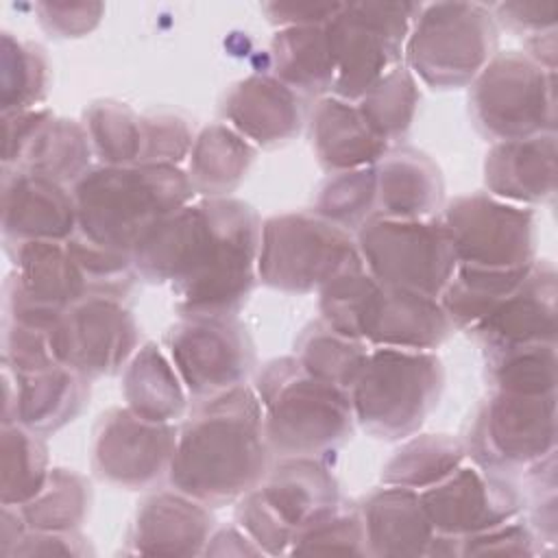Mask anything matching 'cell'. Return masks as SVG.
<instances>
[{
  "instance_id": "cell-1",
  "label": "cell",
  "mask_w": 558,
  "mask_h": 558,
  "mask_svg": "<svg viewBox=\"0 0 558 558\" xmlns=\"http://www.w3.org/2000/svg\"><path fill=\"white\" fill-rule=\"evenodd\" d=\"M259 231L257 211L240 198L192 201L144 233L133 268L170 286L181 316H235L257 281Z\"/></svg>"
},
{
  "instance_id": "cell-2",
  "label": "cell",
  "mask_w": 558,
  "mask_h": 558,
  "mask_svg": "<svg viewBox=\"0 0 558 558\" xmlns=\"http://www.w3.org/2000/svg\"><path fill=\"white\" fill-rule=\"evenodd\" d=\"M270 469L262 403L240 384L203 399L177 436L170 486L205 506H225L255 490Z\"/></svg>"
},
{
  "instance_id": "cell-3",
  "label": "cell",
  "mask_w": 558,
  "mask_h": 558,
  "mask_svg": "<svg viewBox=\"0 0 558 558\" xmlns=\"http://www.w3.org/2000/svg\"><path fill=\"white\" fill-rule=\"evenodd\" d=\"M78 235L129 253L161 218L192 203L194 187L181 166H94L72 185Z\"/></svg>"
},
{
  "instance_id": "cell-4",
  "label": "cell",
  "mask_w": 558,
  "mask_h": 558,
  "mask_svg": "<svg viewBox=\"0 0 558 558\" xmlns=\"http://www.w3.org/2000/svg\"><path fill=\"white\" fill-rule=\"evenodd\" d=\"M318 312L327 327L368 347L434 351L453 331L438 299L384 286L364 266L329 281Z\"/></svg>"
},
{
  "instance_id": "cell-5",
  "label": "cell",
  "mask_w": 558,
  "mask_h": 558,
  "mask_svg": "<svg viewBox=\"0 0 558 558\" xmlns=\"http://www.w3.org/2000/svg\"><path fill=\"white\" fill-rule=\"evenodd\" d=\"M253 388L270 453L323 458L351 438L349 392L305 373L294 355L270 360Z\"/></svg>"
},
{
  "instance_id": "cell-6",
  "label": "cell",
  "mask_w": 558,
  "mask_h": 558,
  "mask_svg": "<svg viewBox=\"0 0 558 558\" xmlns=\"http://www.w3.org/2000/svg\"><path fill=\"white\" fill-rule=\"evenodd\" d=\"M445 368L434 351L371 347L349 390L355 423L375 438L405 440L438 405Z\"/></svg>"
},
{
  "instance_id": "cell-7",
  "label": "cell",
  "mask_w": 558,
  "mask_h": 558,
  "mask_svg": "<svg viewBox=\"0 0 558 558\" xmlns=\"http://www.w3.org/2000/svg\"><path fill=\"white\" fill-rule=\"evenodd\" d=\"M497 54V22L480 2L421 4L403 50L410 72L434 89L471 85Z\"/></svg>"
},
{
  "instance_id": "cell-8",
  "label": "cell",
  "mask_w": 558,
  "mask_h": 558,
  "mask_svg": "<svg viewBox=\"0 0 558 558\" xmlns=\"http://www.w3.org/2000/svg\"><path fill=\"white\" fill-rule=\"evenodd\" d=\"M355 266L362 259L351 233L316 214H279L262 222L257 279L272 290L318 292Z\"/></svg>"
},
{
  "instance_id": "cell-9",
  "label": "cell",
  "mask_w": 558,
  "mask_h": 558,
  "mask_svg": "<svg viewBox=\"0 0 558 558\" xmlns=\"http://www.w3.org/2000/svg\"><path fill=\"white\" fill-rule=\"evenodd\" d=\"M418 2H342L327 22L336 59L331 96L357 102L379 78L403 63Z\"/></svg>"
},
{
  "instance_id": "cell-10",
  "label": "cell",
  "mask_w": 558,
  "mask_h": 558,
  "mask_svg": "<svg viewBox=\"0 0 558 558\" xmlns=\"http://www.w3.org/2000/svg\"><path fill=\"white\" fill-rule=\"evenodd\" d=\"M471 118L495 142L556 133V72L525 52H497L471 83Z\"/></svg>"
},
{
  "instance_id": "cell-11",
  "label": "cell",
  "mask_w": 558,
  "mask_h": 558,
  "mask_svg": "<svg viewBox=\"0 0 558 558\" xmlns=\"http://www.w3.org/2000/svg\"><path fill=\"white\" fill-rule=\"evenodd\" d=\"M355 246L366 272L379 283L434 299L458 266L440 218L371 216L355 231Z\"/></svg>"
},
{
  "instance_id": "cell-12",
  "label": "cell",
  "mask_w": 558,
  "mask_h": 558,
  "mask_svg": "<svg viewBox=\"0 0 558 558\" xmlns=\"http://www.w3.org/2000/svg\"><path fill=\"white\" fill-rule=\"evenodd\" d=\"M464 447L488 471L527 469L556 451V395L493 390L480 405Z\"/></svg>"
},
{
  "instance_id": "cell-13",
  "label": "cell",
  "mask_w": 558,
  "mask_h": 558,
  "mask_svg": "<svg viewBox=\"0 0 558 558\" xmlns=\"http://www.w3.org/2000/svg\"><path fill=\"white\" fill-rule=\"evenodd\" d=\"M440 222L458 264L477 268H523L534 262L536 225L530 207L488 192L453 198Z\"/></svg>"
},
{
  "instance_id": "cell-14",
  "label": "cell",
  "mask_w": 558,
  "mask_h": 558,
  "mask_svg": "<svg viewBox=\"0 0 558 558\" xmlns=\"http://www.w3.org/2000/svg\"><path fill=\"white\" fill-rule=\"evenodd\" d=\"M168 357L187 395L203 401L246 381L255 351L233 316H183L166 333Z\"/></svg>"
},
{
  "instance_id": "cell-15",
  "label": "cell",
  "mask_w": 558,
  "mask_h": 558,
  "mask_svg": "<svg viewBox=\"0 0 558 558\" xmlns=\"http://www.w3.org/2000/svg\"><path fill=\"white\" fill-rule=\"evenodd\" d=\"M137 342L133 314L111 294L83 296L50 329L54 360L87 379L118 373L137 351Z\"/></svg>"
},
{
  "instance_id": "cell-16",
  "label": "cell",
  "mask_w": 558,
  "mask_h": 558,
  "mask_svg": "<svg viewBox=\"0 0 558 558\" xmlns=\"http://www.w3.org/2000/svg\"><path fill=\"white\" fill-rule=\"evenodd\" d=\"M179 429L146 421L133 410H107L94 429L92 469L113 486L140 490L168 475Z\"/></svg>"
},
{
  "instance_id": "cell-17",
  "label": "cell",
  "mask_w": 558,
  "mask_h": 558,
  "mask_svg": "<svg viewBox=\"0 0 558 558\" xmlns=\"http://www.w3.org/2000/svg\"><path fill=\"white\" fill-rule=\"evenodd\" d=\"M436 534L464 538L497 527L521 512V495L497 471L462 462L418 493Z\"/></svg>"
},
{
  "instance_id": "cell-18",
  "label": "cell",
  "mask_w": 558,
  "mask_h": 558,
  "mask_svg": "<svg viewBox=\"0 0 558 558\" xmlns=\"http://www.w3.org/2000/svg\"><path fill=\"white\" fill-rule=\"evenodd\" d=\"M556 299L558 275L554 264L534 259L525 279L471 333L488 353L523 344H556Z\"/></svg>"
},
{
  "instance_id": "cell-19",
  "label": "cell",
  "mask_w": 558,
  "mask_h": 558,
  "mask_svg": "<svg viewBox=\"0 0 558 558\" xmlns=\"http://www.w3.org/2000/svg\"><path fill=\"white\" fill-rule=\"evenodd\" d=\"M78 231L76 203L65 185L4 168L2 174V233L13 242H68Z\"/></svg>"
},
{
  "instance_id": "cell-20",
  "label": "cell",
  "mask_w": 558,
  "mask_h": 558,
  "mask_svg": "<svg viewBox=\"0 0 558 558\" xmlns=\"http://www.w3.org/2000/svg\"><path fill=\"white\" fill-rule=\"evenodd\" d=\"M7 251L13 259V272L4 283V299L59 316L92 294L65 242H13L7 244Z\"/></svg>"
},
{
  "instance_id": "cell-21",
  "label": "cell",
  "mask_w": 558,
  "mask_h": 558,
  "mask_svg": "<svg viewBox=\"0 0 558 558\" xmlns=\"http://www.w3.org/2000/svg\"><path fill=\"white\" fill-rule=\"evenodd\" d=\"M4 421L20 423L26 429L46 436L78 416L89 388L87 377L68 366L54 364L50 368L13 375L4 366Z\"/></svg>"
},
{
  "instance_id": "cell-22",
  "label": "cell",
  "mask_w": 558,
  "mask_h": 558,
  "mask_svg": "<svg viewBox=\"0 0 558 558\" xmlns=\"http://www.w3.org/2000/svg\"><path fill=\"white\" fill-rule=\"evenodd\" d=\"M222 118L248 144L277 146L301 131V96L272 74H251L225 94Z\"/></svg>"
},
{
  "instance_id": "cell-23",
  "label": "cell",
  "mask_w": 558,
  "mask_h": 558,
  "mask_svg": "<svg viewBox=\"0 0 558 558\" xmlns=\"http://www.w3.org/2000/svg\"><path fill=\"white\" fill-rule=\"evenodd\" d=\"M211 532L209 506L172 488L157 490L142 501L129 543L144 556H198Z\"/></svg>"
},
{
  "instance_id": "cell-24",
  "label": "cell",
  "mask_w": 558,
  "mask_h": 558,
  "mask_svg": "<svg viewBox=\"0 0 558 558\" xmlns=\"http://www.w3.org/2000/svg\"><path fill=\"white\" fill-rule=\"evenodd\" d=\"M556 133L495 142L484 159L488 194L521 207L547 203L556 194Z\"/></svg>"
},
{
  "instance_id": "cell-25",
  "label": "cell",
  "mask_w": 558,
  "mask_h": 558,
  "mask_svg": "<svg viewBox=\"0 0 558 558\" xmlns=\"http://www.w3.org/2000/svg\"><path fill=\"white\" fill-rule=\"evenodd\" d=\"M257 490L294 536L340 508L338 482L323 458H279Z\"/></svg>"
},
{
  "instance_id": "cell-26",
  "label": "cell",
  "mask_w": 558,
  "mask_h": 558,
  "mask_svg": "<svg viewBox=\"0 0 558 558\" xmlns=\"http://www.w3.org/2000/svg\"><path fill=\"white\" fill-rule=\"evenodd\" d=\"M360 517L368 556H427V547L436 534L418 490L403 486L384 484V488L371 493L360 506Z\"/></svg>"
},
{
  "instance_id": "cell-27",
  "label": "cell",
  "mask_w": 558,
  "mask_h": 558,
  "mask_svg": "<svg viewBox=\"0 0 558 558\" xmlns=\"http://www.w3.org/2000/svg\"><path fill=\"white\" fill-rule=\"evenodd\" d=\"M310 137L318 163L336 172L375 166L388 144L368 126L355 102L323 96L310 116Z\"/></svg>"
},
{
  "instance_id": "cell-28",
  "label": "cell",
  "mask_w": 558,
  "mask_h": 558,
  "mask_svg": "<svg viewBox=\"0 0 558 558\" xmlns=\"http://www.w3.org/2000/svg\"><path fill=\"white\" fill-rule=\"evenodd\" d=\"M377 205L375 216L421 220L434 218L442 203L440 168L421 150H388L375 163Z\"/></svg>"
},
{
  "instance_id": "cell-29",
  "label": "cell",
  "mask_w": 558,
  "mask_h": 558,
  "mask_svg": "<svg viewBox=\"0 0 558 558\" xmlns=\"http://www.w3.org/2000/svg\"><path fill=\"white\" fill-rule=\"evenodd\" d=\"M272 76L299 96H323L336 81L331 35L325 24L279 28L270 41Z\"/></svg>"
},
{
  "instance_id": "cell-30",
  "label": "cell",
  "mask_w": 558,
  "mask_h": 558,
  "mask_svg": "<svg viewBox=\"0 0 558 558\" xmlns=\"http://www.w3.org/2000/svg\"><path fill=\"white\" fill-rule=\"evenodd\" d=\"M122 395L129 410L155 423H172L187 403V390L177 368L155 342L137 347L126 362Z\"/></svg>"
},
{
  "instance_id": "cell-31",
  "label": "cell",
  "mask_w": 558,
  "mask_h": 558,
  "mask_svg": "<svg viewBox=\"0 0 558 558\" xmlns=\"http://www.w3.org/2000/svg\"><path fill=\"white\" fill-rule=\"evenodd\" d=\"M255 159V146L238 135L229 124L205 126L187 155V179L194 194L203 198L229 196L246 177Z\"/></svg>"
},
{
  "instance_id": "cell-32",
  "label": "cell",
  "mask_w": 558,
  "mask_h": 558,
  "mask_svg": "<svg viewBox=\"0 0 558 558\" xmlns=\"http://www.w3.org/2000/svg\"><path fill=\"white\" fill-rule=\"evenodd\" d=\"M92 155L89 135L81 122L50 116L26 142L11 168L61 185H74L92 168Z\"/></svg>"
},
{
  "instance_id": "cell-33",
  "label": "cell",
  "mask_w": 558,
  "mask_h": 558,
  "mask_svg": "<svg viewBox=\"0 0 558 558\" xmlns=\"http://www.w3.org/2000/svg\"><path fill=\"white\" fill-rule=\"evenodd\" d=\"M523 268H477L458 264L442 294L438 296L453 329L471 331L504 296L527 275Z\"/></svg>"
},
{
  "instance_id": "cell-34",
  "label": "cell",
  "mask_w": 558,
  "mask_h": 558,
  "mask_svg": "<svg viewBox=\"0 0 558 558\" xmlns=\"http://www.w3.org/2000/svg\"><path fill=\"white\" fill-rule=\"evenodd\" d=\"M469 453L462 440L447 434L408 436L381 469V484L425 490L453 473Z\"/></svg>"
},
{
  "instance_id": "cell-35",
  "label": "cell",
  "mask_w": 558,
  "mask_h": 558,
  "mask_svg": "<svg viewBox=\"0 0 558 558\" xmlns=\"http://www.w3.org/2000/svg\"><path fill=\"white\" fill-rule=\"evenodd\" d=\"M368 351L366 342L342 336L320 320L303 331L294 357L312 377L349 392L366 364Z\"/></svg>"
},
{
  "instance_id": "cell-36",
  "label": "cell",
  "mask_w": 558,
  "mask_h": 558,
  "mask_svg": "<svg viewBox=\"0 0 558 558\" xmlns=\"http://www.w3.org/2000/svg\"><path fill=\"white\" fill-rule=\"evenodd\" d=\"M2 506H24L48 480V449L39 434L20 423H2Z\"/></svg>"
},
{
  "instance_id": "cell-37",
  "label": "cell",
  "mask_w": 558,
  "mask_h": 558,
  "mask_svg": "<svg viewBox=\"0 0 558 558\" xmlns=\"http://www.w3.org/2000/svg\"><path fill=\"white\" fill-rule=\"evenodd\" d=\"M92 504V490L83 475L70 469H50L39 493L20 506L28 530L76 532Z\"/></svg>"
},
{
  "instance_id": "cell-38",
  "label": "cell",
  "mask_w": 558,
  "mask_h": 558,
  "mask_svg": "<svg viewBox=\"0 0 558 558\" xmlns=\"http://www.w3.org/2000/svg\"><path fill=\"white\" fill-rule=\"evenodd\" d=\"M418 85L416 76L405 63L392 68L384 78H379L355 105L368 126L386 142L401 140L416 116L418 109Z\"/></svg>"
},
{
  "instance_id": "cell-39",
  "label": "cell",
  "mask_w": 558,
  "mask_h": 558,
  "mask_svg": "<svg viewBox=\"0 0 558 558\" xmlns=\"http://www.w3.org/2000/svg\"><path fill=\"white\" fill-rule=\"evenodd\" d=\"M85 131L102 166H133L142 159L144 116L118 100H96L85 109Z\"/></svg>"
},
{
  "instance_id": "cell-40",
  "label": "cell",
  "mask_w": 558,
  "mask_h": 558,
  "mask_svg": "<svg viewBox=\"0 0 558 558\" xmlns=\"http://www.w3.org/2000/svg\"><path fill=\"white\" fill-rule=\"evenodd\" d=\"M2 113L37 109L48 89V61L44 50L11 33H2L0 54Z\"/></svg>"
},
{
  "instance_id": "cell-41",
  "label": "cell",
  "mask_w": 558,
  "mask_h": 558,
  "mask_svg": "<svg viewBox=\"0 0 558 558\" xmlns=\"http://www.w3.org/2000/svg\"><path fill=\"white\" fill-rule=\"evenodd\" d=\"M493 390L556 395V344H523L488 353Z\"/></svg>"
},
{
  "instance_id": "cell-42",
  "label": "cell",
  "mask_w": 558,
  "mask_h": 558,
  "mask_svg": "<svg viewBox=\"0 0 558 558\" xmlns=\"http://www.w3.org/2000/svg\"><path fill=\"white\" fill-rule=\"evenodd\" d=\"M375 205L377 177L375 166H371L331 174L316 196L314 214L344 231H357L371 216H375Z\"/></svg>"
},
{
  "instance_id": "cell-43",
  "label": "cell",
  "mask_w": 558,
  "mask_h": 558,
  "mask_svg": "<svg viewBox=\"0 0 558 558\" xmlns=\"http://www.w3.org/2000/svg\"><path fill=\"white\" fill-rule=\"evenodd\" d=\"M290 554L316 556H364L366 538L360 508H338L323 521L301 530L294 536Z\"/></svg>"
},
{
  "instance_id": "cell-44",
  "label": "cell",
  "mask_w": 558,
  "mask_h": 558,
  "mask_svg": "<svg viewBox=\"0 0 558 558\" xmlns=\"http://www.w3.org/2000/svg\"><path fill=\"white\" fill-rule=\"evenodd\" d=\"M194 133L185 118L177 113H148L144 116V142L140 163H168L179 166L187 159Z\"/></svg>"
},
{
  "instance_id": "cell-45",
  "label": "cell",
  "mask_w": 558,
  "mask_h": 558,
  "mask_svg": "<svg viewBox=\"0 0 558 558\" xmlns=\"http://www.w3.org/2000/svg\"><path fill=\"white\" fill-rule=\"evenodd\" d=\"M235 523L246 532V536L268 556L290 554L294 543V532L277 517L262 493L255 488L238 499Z\"/></svg>"
},
{
  "instance_id": "cell-46",
  "label": "cell",
  "mask_w": 558,
  "mask_h": 558,
  "mask_svg": "<svg viewBox=\"0 0 558 558\" xmlns=\"http://www.w3.org/2000/svg\"><path fill=\"white\" fill-rule=\"evenodd\" d=\"M2 362L13 375H28L59 364L50 349V331L4 318Z\"/></svg>"
},
{
  "instance_id": "cell-47",
  "label": "cell",
  "mask_w": 558,
  "mask_h": 558,
  "mask_svg": "<svg viewBox=\"0 0 558 558\" xmlns=\"http://www.w3.org/2000/svg\"><path fill=\"white\" fill-rule=\"evenodd\" d=\"M534 530L514 519L460 538V556H536L541 547Z\"/></svg>"
},
{
  "instance_id": "cell-48",
  "label": "cell",
  "mask_w": 558,
  "mask_h": 558,
  "mask_svg": "<svg viewBox=\"0 0 558 558\" xmlns=\"http://www.w3.org/2000/svg\"><path fill=\"white\" fill-rule=\"evenodd\" d=\"M39 24L54 37H83L92 33L105 7L100 2H39Z\"/></svg>"
},
{
  "instance_id": "cell-49",
  "label": "cell",
  "mask_w": 558,
  "mask_h": 558,
  "mask_svg": "<svg viewBox=\"0 0 558 558\" xmlns=\"http://www.w3.org/2000/svg\"><path fill=\"white\" fill-rule=\"evenodd\" d=\"M490 13L495 22H501L517 33H525L527 37L554 31L558 22L556 2H497L490 4Z\"/></svg>"
},
{
  "instance_id": "cell-50",
  "label": "cell",
  "mask_w": 558,
  "mask_h": 558,
  "mask_svg": "<svg viewBox=\"0 0 558 558\" xmlns=\"http://www.w3.org/2000/svg\"><path fill=\"white\" fill-rule=\"evenodd\" d=\"M87 541L76 532H44L26 530L9 556H87ZM7 556V558H9Z\"/></svg>"
},
{
  "instance_id": "cell-51",
  "label": "cell",
  "mask_w": 558,
  "mask_h": 558,
  "mask_svg": "<svg viewBox=\"0 0 558 558\" xmlns=\"http://www.w3.org/2000/svg\"><path fill=\"white\" fill-rule=\"evenodd\" d=\"M48 109H26L2 113L4 144H2V168H11L33 133L50 118Z\"/></svg>"
},
{
  "instance_id": "cell-52",
  "label": "cell",
  "mask_w": 558,
  "mask_h": 558,
  "mask_svg": "<svg viewBox=\"0 0 558 558\" xmlns=\"http://www.w3.org/2000/svg\"><path fill=\"white\" fill-rule=\"evenodd\" d=\"M342 2H268L264 4V13L268 22L279 28L290 26H310L329 22Z\"/></svg>"
},
{
  "instance_id": "cell-53",
  "label": "cell",
  "mask_w": 558,
  "mask_h": 558,
  "mask_svg": "<svg viewBox=\"0 0 558 558\" xmlns=\"http://www.w3.org/2000/svg\"><path fill=\"white\" fill-rule=\"evenodd\" d=\"M203 554L205 556H259L264 551L246 536V532L240 525H235V527H222L218 532H211Z\"/></svg>"
},
{
  "instance_id": "cell-54",
  "label": "cell",
  "mask_w": 558,
  "mask_h": 558,
  "mask_svg": "<svg viewBox=\"0 0 558 558\" xmlns=\"http://www.w3.org/2000/svg\"><path fill=\"white\" fill-rule=\"evenodd\" d=\"M523 52L545 70L556 72V28L525 37Z\"/></svg>"
}]
</instances>
